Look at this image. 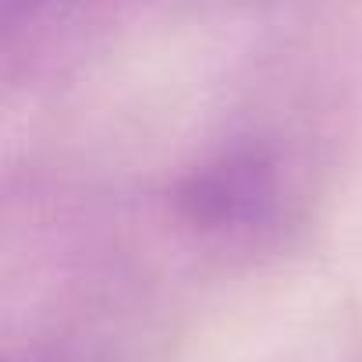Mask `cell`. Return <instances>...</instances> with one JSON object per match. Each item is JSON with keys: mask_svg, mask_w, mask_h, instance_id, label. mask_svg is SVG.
Returning a JSON list of instances; mask_svg holds the SVG:
<instances>
[{"mask_svg": "<svg viewBox=\"0 0 362 362\" xmlns=\"http://www.w3.org/2000/svg\"><path fill=\"white\" fill-rule=\"evenodd\" d=\"M281 196L277 163L259 146H235L196 167L174 192L181 221L206 235L252 231L270 221Z\"/></svg>", "mask_w": 362, "mask_h": 362, "instance_id": "obj_1", "label": "cell"}, {"mask_svg": "<svg viewBox=\"0 0 362 362\" xmlns=\"http://www.w3.org/2000/svg\"><path fill=\"white\" fill-rule=\"evenodd\" d=\"M11 8H36V4H43V0H8Z\"/></svg>", "mask_w": 362, "mask_h": 362, "instance_id": "obj_2", "label": "cell"}]
</instances>
